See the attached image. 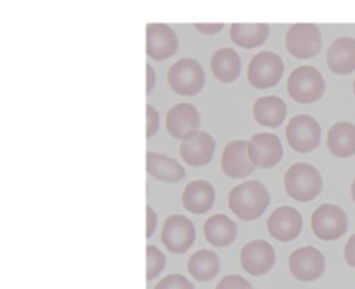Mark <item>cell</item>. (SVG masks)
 I'll return each mask as SVG.
<instances>
[{
    "label": "cell",
    "mask_w": 355,
    "mask_h": 289,
    "mask_svg": "<svg viewBox=\"0 0 355 289\" xmlns=\"http://www.w3.org/2000/svg\"><path fill=\"white\" fill-rule=\"evenodd\" d=\"M270 201V195L263 183L257 179L244 181L230 189L227 204L230 211L241 221L258 220Z\"/></svg>",
    "instance_id": "6da1fadb"
},
{
    "label": "cell",
    "mask_w": 355,
    "mask_h": 289,
    "mask_svg": "<svg viewBox=\"0 0 355 289\" xmlns=\"http://www.w3.org/2000/svg\"><path fill=\"white\" fill-rule=\"evenodd\" d=\"M286 193L297 201H312L322 192L323 181L319 170L308 163H295L284 174Z\"/></svg>",
    "instance_id": "7a4b0ae2"
},
{
    "label": "cell",
    "mask_w": 355,
    "mask_h": 289,
    "mask_svg": "<svg viewBox=\"0 0 355 289\" xmlns=\"http://www.w3.org/2000/svg\"><path fill=\"white\" fill-rule=\"evenodd\" d=\"M326 89L320 71L312 65H300L291 71L287 79L290 97L300 104H311L319 100Z\"/></svg>",
    "instance_id": "3957f363"
},
{
    "label": "cell",
    "mask_w": 355,
    "mask_h": 289,
    "mask_svg": "<svg viewBox=\"0 0 355 289\" xmlns=\"http://www.w3.org/2000/svg\"><path fill=\"white\" fill-rule=\"evenodd\" d=\"M166 79L175 93L180 96H196L204 88L205 74L197 60L183 57L171 65Z\"/></svg>",
    "instance_id": "277c9868"
},
{
    "label": "cell",
    "mask_w": 355,
    "mask_h": 289,
    "mask_svg": "<svg viewBox=\"0 0 355 289\" xmlns=\"http://www.w3.org/2000/svg\"><path fill=\"white\" fill-rule=\"evenodd\" d=\"M311 228L320 240H337L348 229V217L340 206L323 203L312 213Z\"/></svg>",
    "instance_id": "5b68a950"
},
{
    "label": "cell",
    "mask_w": 355,
    "mask_h": 289,
    "mask_svg": "<svg viewBox=\"0 0 355 289\" xmlns=\"http://www.w3.org/2000/svg\"><path fill=\"white\" fill-rule=\"evenodd\" d=\"M284 71L283 60L273 51H261L252 56L247 68V79L255 89L276 86Z\"/></svg>",
    "instance_id": "8992f818"
},
{
    "label": "cell",
    "mask_w": 355,
    "mask_h": 289,
    "mask_svg": "<svg viewBox=\"0 0 355 289\" xmlns=\"http://www.w3.org/2000/svg\"><path fill=\"white\" fill-rule=\"evenodd\" d=\"M286 138L294 151L311 153L320 143V125L312 115H294L286 126Z\"/></svg>",
    "instance_id": "52a82bcc"
},
{
    "label": "cell",
    "mask_w": 355,
    "mask_h": 289,
    "mask_svg": "<svg viewBox=\"0 0 355 289\" xmlns=\"http://www.w3.org/2000/svg\"><path fill=\"white\" fill-rule=\"evenodd\" d=\"M284 43L293 57L312 58L320 51L322 35L315 24H294L287 29Z\"/></svg>",
    "instance_id": "ba28073f"
},
{
    "label": "cell",
    "mask_w": 355,
    "mask_h": 289,
    "mask_svg": "<svg viewBox=\"0 0 355 289\" xmlns=\"http://www.w3.org/2000/svg\"><path fill=\"white\" fill-rule=\"evenodd\" d=\"M196 240V226L182 214L169 215L161 231V242L173 254L186 253Z\"/></svg>",
    "instance_id": "9c48e42d"
},
{
    "label": "cell",
    "mask_w": 355,
    "mask_h": 289,
    "mask_svg": "<svg viewBox=\"0 0 355 289\" xmlns=\"http://www.w3.org/2000/svg\"><path fill=\"white\" fill-rule=\"evenodd\" d=\"M247 156L255 168L268 170L283 158V146L275 133H254L250 142H247Z\"/></svg>",
    "instance_id": "30bf717a"
},
{
    "label": "cell",
    "mask_w": 355,
    "mask_h": 289,
    "mask_svg": "<svg viewBox=\"0 0 355 289\" xmlns=\"http://www.w3.org/2000/svg\"><path fill=\"white\" fill-rule=\"evenodd\" d=\"M326 261L323 253L313 246L298 247L288 256V270L301 282H313L324 272Z\"/></svg>",
    "instance_id": "8fae6325"
},
{
    "label": "cell",
    "mask_w": 355,
    "mask_h": 289,
    "mask_svg": "<svg viewBox=\"0 0 355 289\" xmlns=\"http://www.w3.org/2000/svg\"><path fill=\"white\" fill-rule=\"evenodd\" d=\"M276 261L273 246L263 239H254L245 243L240 251L241 268L252 276L265 275Z\"/></svg>",
    "instance_id": "7c38bea8"
},
{
    "label": "cell",
    "mask_w": 355,
    "mask_h": 289,
    "mask_svg": "<svg viewBox=\"0 0 355 289\" xmlns=\"http://www.w3.org/2000/svg\"><path fill=\"white\" fill-rule=\"evenodd\" d=\"M200 124V113L190 103H178L172 106L165 117L168 133L179 140H186L197 133Z\"/></svg>",
    "instance_id": "4fadbf2b"
},
{
    "label": "cell",
    "mask_w": 355,
    "mask_h": 289,
    "mask_svg": "<svg viewBox=\"0 0 355 289\" xmlns=\"http://www.w3.org/2000/svg\"><path fill=\"white\" fill-rule=\"evenodd\" d=\"M266 228L269 235L279 242L294 240L302 229V217L291 206H280L268 217Z\"/></svg>",
    "instance_id": "5bb4252c"
},
{
    "label": "cell",
    "mask_w": 355,
    "mask_h": 289,
    "mask_svg": "<svg viewBox=\"0 0 355 289\" xmlns=\"http://www.w3.org/2000/svg\"><path fill=\"white\" fill-rule=\"evenodd\" d=\"M146 35V51L153 60H166L178 51L179 40L175 31L169 25L147 24Z\"/></svg>",
    "instance_id": "9a60e30c"
},
{
    "label": "cell",
    "mask_w": 355,
    "mask_h": 289,
    "mask_svg": "<svg viewBox=\"0 0 355 289\" xmlns=\"http://www.w3.org/2000/svg\"><path fill=\"white\" fill-rule=\"evenodd\" d=\"M220 168L232 179H244L255 171L247 156V140H232L225 146L220 156Z\"/></svg>",
    "instance_id": "2e32d148"
},
{
    "label": "cell",
    "mask_w": 355,
    "mask_h": 289,
    "mask_svg": "<svg viewBox=\"0 0 355 289\" xmlns=\"http://www.w3.org/2000/svg\"><path fill=\"white\" fill-rule=\"evenodd\" d=\"M215 139L205 131H198L191 138L182 140L179 154L191 167H202L211 163L215 153Z\"/></svg>",
    "instance_id": "e0dca14e"
},
{
    "label": "cell",
    "mask_w": 355,
    "mask_h": 289,
    "mask_svg": "<svg viewBox=\"0 0 355 289\" xmlns=\"http://www.w3.org/2000/svg\"><path fill=\"white\" fill-rule=\"evenodd\" d=\"M326 63L337 75H348L355 71V39L349 36L334 39L327 49Z\"/></svg>",
    "instance_id": "ac0fdd59"
},
{
    "label": "cell",
    "mask_w": 355,
    "mask_h": 289,
    "mask_svg": "<svg viewBox=\"0 0 355 289\" xmlns=\"http://www.w3.org/2000/svg\"><path fill=\"white\" fill-rule=\"evenodd\" d=\"M215 201L214 186L204 179L189 182L182 192V204L191 214H204L211 210Z\"/></svg>",
    "instance_id": "d6986e66"
},
{
    "label": "cell",
    "mask_w": 355,
    "mask_h": 289,
    "mask_svg": "<svg viewBox=\"0 0 355 289\" xmlns=\"http://www.w3.org/2000/svg\"><path fill=\"white\" fill-rule=\"evenodd\" d=\"M287 115V106L279 96H262L254 101L252 117L255 122L268 128H277Z\"/></svg>",
    "instance_id": "ffe728a7"
},
{
    "label": "cell",
    "mask_w": 355,
    "mask_h": 289,
    "mask_svg": "<svg viewBox=\"0 0 355 289\" xmlns=\"http://www.w3.org/2000/svg\"><path fill=\"white\" fill-rule=\"evenodd\" d=\"M205 240L215 247H226L237 238V225L225 214L211 215L202 225Z\"/></svg>",
    "instance_id": "44dd1931"
},
{
    "label": "cell",
    "mask_w": 355,
    "mask_h": 289,
    "mask_svg": "<svg viewBox=\"0 0 355 289\" xmlns=\"http://www.w3.org/2000/svg\"><path fill=\"white\" fill-rule=\"evenodd\" d=\"M327 149L337 158H348L355 154V125L340 121L327 132Z\"/></svg>",
    "instance_id": "7402d4cb"
},
{
    "label": "cell",
    "mask_w": 355,
    "mask_h": 289,
    "mask_svg": "<svg viewBox=\"0 0 355 289\" xmlns=\"http://www.w3.org/2000/svg\"><path fill=\"white\" fill-rule=\"evenodd\" d=\"M146 167L151 176L166 183L179 182L186 176L184 168L175 158L155 151H147Z\"/></svg>",
    "instance_id": "603a6c76"
},
{
    "label": "cell",
    "mask_w": 355,
    "mask_h": 289,
    "mask_svg": "<svg viewBox=\"0 0 355 289\" xmlns=\"http://www.w3.org/2000/svg\"><path fill=\"white\" fill-rule=\"evenodd\" d=\"M209 67L219 82L232 83L240 76L241 60L236 50L230 47H220L211 56Z\"/></svg>",
    "instance_id": "cb8c5ba5"
},
{
    "label": "cell",
    "mask_w": 355,
    "mask_h": 289,
    "mask_svg": "<svg viewBox=\"0 0 355 289\" xmlns=\"http://www.w3.org/2000/svg\"><path fill=\"white\" fill-rule=\"evenodd\" d=\"M220 261L215 251L201 249L193 253L187 261V270L190 275L198 282L212 281L219 272Z\"/></svg>",
    "instance_id": "d4e9b609"
},
{
    "label": "cell",
    "mask_w": 355,
    "mask_h": 289,
    "mask_svg": "<svg viewBox=\"0 0 355 289\" xmlns=\"http://www.w3.org/2000/svg\"><path fill=\"white\" fill-rule=\"evenodd\" d=\"M269 25L266 24H232L230 38L243 49H254L266 42Z\"/></svg>",
    "instance_id": "484cf974"
},
{
    "label": "cell",
    "mask_w": 355,
    "mask_h": 289,
    "mask_svg": "<svg viewBox=\"0 0 355 289\" xmlns=\"http://www.w3.org/2000/svg\"><path fill=\"white\" fill-rule=\"evenodd\" d=\"M146 256H147L146 278H147V281H151L165 268L166 258H165L164 253L157 246H153V245H148L146 247Z\"/></svg>",
    "instance_id": "4316f807"
},
{
    "label": "cell",
    "mask_w": 355,
    "mask_h": 289,
    "mask_svg": "<svg viewBox=\"0 0 355 289\" xmlns=\"http://www.w3.org/2000/svg\"><path fill=\"white\" fill-rule=\"evenodd\" d=\"M154 289H194L193 283L182 274H169L164 276Z\"/></svg>",
    "instance_id": "83f0119b"
},
{
    "label": "cell",
    "mask_w": 355,
    "mask_h": 289,
    "mask_svg": "<svg viewBox=\"0 0 355 289\" xmlns=\"http://www.w3.org/2000/svg\"><path fill=\"white\" fill-rule=\"evenodd\" d=\"M251 283L241 275H226L223 276L215 289H251Z\"/></svg>",
    "instance_id": "f1b7e54d"
},
{
    "label": "cell",
    "mask_w": 355,
    "mask_h": 289,
    "mask_svg": "<svg viewBox=\"0 0 355 289\" xmlns=\"http://www.w3.org/2000/svg\"><path fill=\"white\" fill-rule=\"evenodd\" d=\"M146 114H147V139L153 138L157 131H158V126H159V113L158 110L151 106V104H147L146 106Z\"/></svg>",
    "instance_id": "f546056e"
},
{
    "label": "cell",
    "mask_w": 355,
    "mask_h": 289,
    "mask_svg": "<svg viewBox=\"0 0 355 289\" xmlns=\"http://www.w3.org/2000/svg\"><path fill=\"white\" fill-rule=\"evenodd\" d=\"M344 258L349 267L355 268V233L349 236L344 246Z\"/></svg>",
    "instance_id": "4dcf8cb0"
},
{
    "label": "cell",
    "mask_w": 355,
    "mask_h": 289,
    "mask_svg": "<svg viewBox=\"0 0 355 289\" xmlns=\"http://www.w3.org/2000/svg\"><path fill=\"white\" fill-rule=\"evenodd\" d=\"M194 29L204 35H215L223 29V24H194Z\"/></svg>",
    "instance_id": "1f68e13d"
},
{
    "label": "cell",
    "mask_w": 355,
    "mask_h": 289,
    "mask_svg": "<svg viewBox=\"0 0 355 289\" xmlns=\"http://www.w3.org/2000/svg\"><path fill=\"white\" fill-rule=\"evenodd\" d=\"M146 213H147V229H146V236L147 238H151L154 231H155V226H157V214L155 211L153 210V207L147 206L146 207Z\"/></svg>",
    "instance_id": "d6a6232c"
},
{
    "label": "cell",
    "mask_w": 355,
    "mask_h": 289,
    "mask_svg": "<svg viewBox=\"0 0 355 289\" xmlns=\"http://www.w3.org/2000/svg\"><path fill=\"white\" fill-rule=\"evenodd\" d=\"M146 71H147V94H148L155 85V71L150 64H146Z\"/></svg>",
    "instance_id": "836d02e7"
},
{
    "label": "cell",
    "mask_w": 355,
    "mask_h": 289,
    "mask_svg": "<svg viewBox=\"0 0 355 289\" xmlns=\"http://www.w3.org/2000/svg\"><path fill=\"white\" fill-rule=\"evenodd\" d=\"M351 197H352V200L355 203V179L352 181V185H351Z\"/></svg>",
    "instance_id": "e575fe53"
},
{
    "label": "cell",
    "mask_w": 355,
    "mask_h": 289,
    "mask_svg": "<svg viewBox=\"0 0 355 289\" xmlns=\"http://www.w3.org/2000/svg\"><path fill=\"white\" fill-rule=\"evenodd\" d=\"M354 93H355V79H354Z\"/></svg>",
    "instance_id": "d590c367"
},
{
    "label": "cell",
    "mask_w": 355,
    "mask_h": 289,
    "mask_svg": "<svg viewBox=\"0 0 355 289\" xmlns=\"http://www.w3.org/2000/svg\"><path fill=\"white\" fill-rule=\"evenodd\" d=\"M251 289H252V288H251Z\"/></svg>",
    "instance_id": "8d00e7d4"
}]
</instances>
